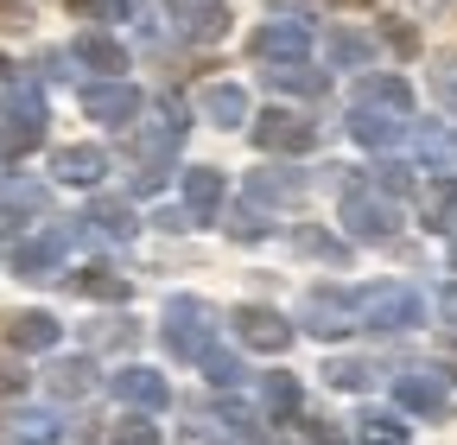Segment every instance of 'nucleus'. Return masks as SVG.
Wrapping results in <instances>:
<instances>
[{
	"label": "nucleus",
	"mask_w": 457,
	"mask_h": 445,
	"mask_svg": "<svg viewBox=\"0 0 457 445\" xmlns=\"http://www.w3.org/2000/svg\"><path fill=\"white\" fill-rule=\"evenodd\" d=\"M236 338L254 344V350H286V338H293V331H286V318L267 312V306H242V312H236Z\"/></svg>",
	"instance_id": "nucleus-1"
},
{
	"label": "nucleus",
	"mask_w": 457,
	"mask_h": 445,
	"mask_svg": "<svg viewBox=\"0 0 457 445\" xmlns=\"http://www.w3.org/2000/svg\"><path fill=\"white\" fill-rule=\"evenodd\" d=\"M343 222H350V230L356 236H369V242H381L387 230H394V216H387V204H375V197H350V204H343Z\"/></svg>",
	"instance_id": "nucleus-2"
},
{
	"label": "nucleus",
	"mask_w": 457,
	"mask_h": 445,
	"mask_svg": "<svg viewBox=\"0 0 457 445\" xmlns=\"http://www.w3.org/2000/svg\"><path fill=\"white\" fill-rule=\"evenodd\" d=\"M7 344L13 350H51L57 344V324L45 312H20V318H7Z\"/></svg>",
	"instance_id": "nucleus-3"
},
{
	"label": "nucleus",
	"mask_w": 457,
	"mask_h": 445,
	"mask_svg": "<svg viewBox=\"0 0 457 445\" xmlns=\"http://www.w3.org/2000/svg\"><path fill=\"white\" fill-rule=\"evenodd\" d=\"M369 318H375V324H413V318H420V299L400 293V287H381V293L369 299Z\"/></svg>",
	"instance_id": "nucleus-4"
},
{
	"label": "nucleus",
	"mask_w": 457,
	"mask_h": 445,
	"mask_svg": "<svg viewBox=\"0 0 457 445\" xmlns=\"http://www.w3.org/2000/svg\"><path fill=\"white\" fill-rule=\"evenodd\" d=\"M83 108H89L96 122H108V128H121V122L134 115L140 102H134V89H89V102H83Z\"/></svg>",
	"instance_id": "nucleus-5"
},
{
	"label": "nucleus",
	"mask_w": 457,
	"mask_h": 445,
	"mask_svg": "<svg viewBox=\"0 0 457 445\" xmlns=\"http://www.w3.org/2000/svg\"><path fill=\"white\" fill-rule=\"evenodd\" d=\"M312 331H318V338H337V331H350V324H343V318H350V299H343V293H312Z\"/></svg>",
	"instance_id": "nucleus-6"
},
{
	"label": "nucleus",
	"mask_w": 457,
	"mask_h": 445,
	"mask_svg": "<svg viewBox=\"0 0 457 445\" xmlns=\"http://www.w3.org/2000/svg\"><path fill=\"white\" fill-rule=\"evenodd\" d=\"M261 147H293L299 153V147H312V128L293 122V115H267L261 122Z\"/></svg>",
	"instance_id": "nucleus-7"
},
{
	"label": "nucleus",
	"mask_w": 457,
	"mask_h": 445,
	"mask_svg": "<svg viewBox=\"0 0 457 445\" xmlns=\"http://www.w3.org/2000/svg\"><path fill=\"white\" fill-rule=\"evenodd\" d=\"M185 197H191L197 216H210V210L222 204V179L210 172V165H197V172H185Z\"/></svg>",
	"instance_id": "nucleus-8"
},
{
	"label": "nucleus",
	"mask_w": 457,
	"mask_h": 445,
	"mask_svg": "<svg viewBox=\"0 0 457 445\" xmlns=\"http://www.w3.org/2000/svg\"><path fill=\"white\" fill-rule=\"evenodd\" d=\"M57 172H64L71 185H96V179H102V153H96V147H71L64 159H57Z\"/></svg>",
	"instance_id": "nucleus-9"
},
{
	"label": "nucleus",
	"mask_w": 457,
	"mask_h": 445,
	"mask_svg": "<svg viewBox=\"0 0 457 445\" xmlns=\"http://www.w3.org/2000/svg\"><path fill=\"white\" fill-rule=\"evenodd\" d=\"M114 388H121L128 401H140V407H159V401H165V382H159L153 369H128V375L114 382Z\"/></svg>",
	"instance_id": "nucleus-10"
},
{
	"label": "nucleus",
	"mask_w": 457,
	"mask_h": 445,
	"mask_svg": "<svg viewBox=\"0 0 457 445\" xmlns=\"http://www.w3.org/2000/svg\"><path fill=\"white\" fill-rule=\"evenodd\" d=\"M451 204H457V185H451V179H432V185H426V197H420V210H426V230H445Z\"/></svg>",
	"instance_id": "nucleus-11"
},
{
	"label": "nucleus",
	"mask_w": 457,
	"mask_h": 445,
	"mask_svg": "<svg viewBox=\"0 0 457 445\" xmlns=\"http://www.w3.org/2000/svg\"><path fill=\"white\" fill-rule=\"evenodd\" d=\"M77 287L96 293V299H121V293H128V281H121V273H108V267H83V273H77Z\"/></svg>",
	"instance_id": "nucleus-12"
},
{
	"label": "nucleus",
	"mask_w": 457,
	"mask_h": 445,
	"mask_svg": "<svg viewBox=\"0 0 457 445\" xmlns=\"http://www.w3.org/2000/svg\"><path fill=\"white\" fill-rule=\"evenodd\" d=\"M38 147V122H13V128H0V153H32Z\"/></svg>",
	"instance_id": "nucleus-13"
},
{
	"label": "nucleus",
	"mask_w": 457,
	"mask_h": 445,
	"mask_svg": "<svg viewBox=\"0 0 457 445\" xmlns=\"http://www.w3.org/2000/svg\"><path fill=\"white\" fill-rule=\"evenodd\" d=\"M51 261H57V242H26V248L13 255V267L32 273V281H38V267H51Z\"/></svg>",
	"instance_id": "nucleus-14"
},
{
	"label": "nucleus",
	"mask_w": 457,
	"mask_h": 445,
	"mask_svg": "<svg viewBox=\"0 0 457 445\" xmlns=\"http://www.w3.org/2000/svg\"><path fill=\"white\" fill-rule=\"evenodd\" d=\"M114 445H159V432L146 420H121V426H114Z\"/></svg>",
	"instance_id": "nucleus-15"
},
{
	"label": "nucleus",
	"mask_w": 457,
	"mask_h": 445,
	"mask_svg": "<svg viewBox=\"0 0 457 445\" xmlns=\"http://www.w3.org/2000/svg\"><path fill=\"white\" fill-rule=\"evenodd\" d=\"M96 222H102V230H121V236H128V230H134V210H128V204H96Z\"/></svg>",
	"instance_id": "nucleus-16"
},
{
	"label": "nucleus",
	"mask_w": 457,
	"mask_h": 445,
	"mask_svg": "<svg viewBox=\"0 0 457 445\" xmlns=\"http://www.w3.org/2000/svg\"><path fill=\"white\" fill-rule=\"evenodd\" d=\"M369 445H407V432H400V420H369V432H362Z\"/></svg>",
	"instance_id": "nucleus-17"
},
{
	"label": "nucleus",
	"mask_w": 457,
	"mask_h": 445,
	"mask_svg": "<svg viewBox=\"0 0 457 445\" xmlns=\"http://www.w3.org/2000/svg\"><path fill=\"white\" fill-rule=\"evenodd\" d=\"M83 58H89V64H102V71H121V51L102 45V38H89V45H83Z\"/></svg>",
	"instance_id": "nucleus-18"
},
{
	"label": "nucleus",
	"mask_w": 457,
	"mask_h": 445,
	"mask_svg": "<svg viewBox=\"0 0 457 445\" xmlns=\"http://www.w3.org/2000/svg\"><path fill=\"white\" fill-rule=\"evenodd\" d=\"M83 388H89V369H83V363L57 369V395H83Z\"/></svg>",
	"instance_id": "nucleus-19"
},
{
	"label": "nucleus",
	"mask_w": 457,
	"mask_h": 445,
	"mask_svg": "<svg viewBox=\"0 0 457 445\" xmlns=\"http://www.w3.org/2000/svg\"><path fill=\"white\" fill-rule=\"evenodd\" d=\"M261 51H279V58H293V51H299V32H261Z\"/></svg>",
	"instance_id": "nucleus-20"
},
{
	"label": "nucleus",
	"mask_w": 457,
	"mask_h": 445,
	"mask_svg": "<svg viewBox=\"0 0 457 445\" xmlns=\"http://www.w3.org/2000/svg\"><path fill=\"white\" fill-rule=\"evenodd\" d=\"M210 115H228V122H236V115H242V96H236V89H216V96H210Z\"/></svg>",
	"instance_id": "nucleus-21"
},
{
	"label": "nucleus",
	"mask_w": 457,
	"mask_h": 445,
	"mask_svg": "<svg viewBox=\"0 0 457 445\" xmlns=\"http://www.w3.org/2000/svg\"><path fill=\"white\" fill-rule=\"evenodd\" d=\"M356 134H362V140H394V122H381V115H362V122H356Z\"/></svg>",
	"instance_id": "nucleus-22"
},
{
	"label": "nucleus",
	"mask_w": 457,
	"mask_h": 445,
	"mask_svg": "<svg viewBox=\"0 0 457 445\" xmlns=\"http://www.w3.org/2000/svg\"><path fill=\"white\" fill-rule=\"evenodd\" d=\"M400 395H407L413 407H438V388H426V382H407V388H400Z\"/></svg>",
	"instance_id": "nucleus-23"
},
{
	"label": "nucleus",
	"mask_w": 457,
	"mask_h": 445,
	"mask_svg": "<svg viewBox=\"0 0 457 445\" xmlns=\"http://www.w3.org/2000/svg\"><path fill=\"white\" fill-rule=\"evenodd\" d=\"M299 248H305V255H330V261H343V248H337V242H324V236H312V230L299 236Z\"/></svg>",
	"instance_id": "nucleus-24"
},
{
	"label": "nucleus",
	"mask_w": 457,
	"mask_h": 445,
	"mask_svg": "<svg viewBox=\"0 0 457 445\" xmlns=\"http://www.w3.org/2000/svg\"><path fill=\"white\" fill-rule=\"evenodd\" d=\"M20 382H26V375H13L7 363H0V388H20Z\"/></svg>",
	"instance_id": "nucleus-25"
},
{
	"label": "nucleus",
	"mask_w": 457,
	"mask_h": 445,
	"mask_svg": "<svg viewBox=\"0 0 457 445\" xmlns=\"http://www.w3.org/2000/svg\"><path fill=\"white\" fill-rule=\"evenodd\" d=\"M445 318H451V324H457V287H451V293H445Z\"/></svg>",
	"instance_id": "nucleus-26"
}]
</instances>
